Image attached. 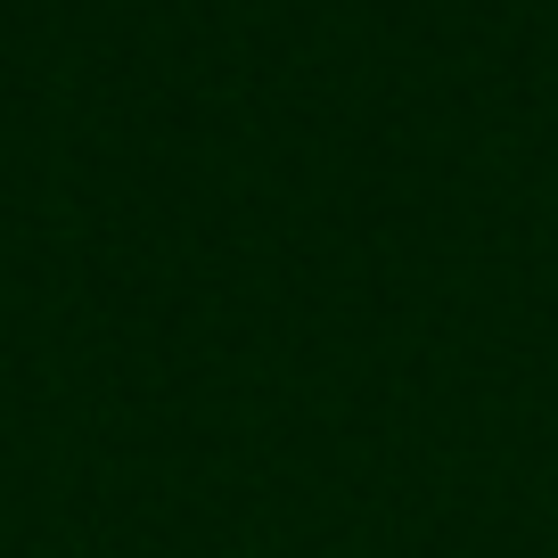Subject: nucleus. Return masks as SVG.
I'll list each match as a JSON object with an SVG mask.
<instances>
[]
</instances>
